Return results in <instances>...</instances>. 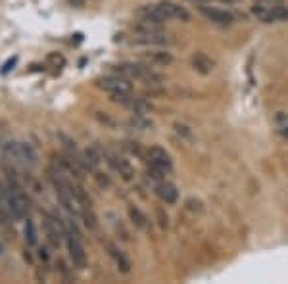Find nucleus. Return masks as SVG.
<instances>
[{
  "mask_svg": "<svg viewBox=\"0 0 288 284\" xmlns=\"http://www.w3.org/2000/svg\"><path fill=\"white\" fill-rule=\"evenodd\" d=\"M48 179H50L52 187L56 190V196H58L60 204L64 206V209L69 211L71 215H75V213H77V202H75V198H73L71 181L67 179V175H65L64 171H62L54 161H52L50 167H48Z\"/></svg>",
  "mask_w": 288,
  "mask_h": 284,
  "instance_id": "nucleus-1",
  "label": "nucleus"
},
{
  "mask_svg": "<svg viewBox=\"0 0 288 284\" xmlns=\"http://www.w3.org/2000/svg\"><path fill=\"white\" fill-rule=\"evenodd\" d=\"M98 87L104 89L110 95H121V93H131V83L129 79L121 77V75H112V77H104L98 79Z\"/></svg>",
  "mask_w": 288,
  "mask_h": 284,
  "instance_id": "nucleus-2",
  "label": "nucleus"
},
{
  "mask_svg": "<svg viewBox=\"0 0 288 284\" xmlns=\"http://www.w3.org/2000/svg\"><path fill=\"white\" fill-rule=\"evenodd\" d=\"M148 161H150V165L158 167L163 173H169L173 169V161L169 158V154L163 148H160V146H152L148 150Z\"/></svg>",
  "mask_w": 288,
  "mask_h": 284,
  "instance_id": "nucleus-3",
  "label": "nucleus"
},
{
  "mask_svg": "<svg viewBox=\"0 0 288 284\" xmlns=\"http://www.w3.org/2000/svg\"><path fill=\"white\" fill-rule=\"evenodd\" d=\"M160 8L163 10V14L167 16V19H179V21H191V14L185 6L177 4V2H171V0H161L158 2Z\"/></svg>",
  "mask_w": 288,
  "mask_h": 284,
  "instance_id": "nucleus-4",
  "label": "nucleus"
},
{
  "mask_svg": "<svg viewBox=\"0 0 288 284\" xmlns=\"http://www.w3.org/2000/svg\"><path fill=\"white\" fill-rule=\"evenodd\" d=\"M108 163L119 173V177H121L123 181H131V179H133L134 169H133V165L129 163V159L121 158V156H115V154H108Z\"/></svg>",
  "mask_w": 288,
  "mask_h": 284,
  "instance_id": "nucleus-5",
  "label": "nucleus"
},
{
  "mask_svg": "<svg viewBox=\"0 0 288 284\" xmlns=\"http://www.w3.org/2000/svg\"><path fill=\"white\" fill-rule=\"evenodd\" d=\"M200 12L213 23L217 25H230L232 23V14L225 12V10H219V8H210V6H200Z\"/></svg>",
  "mask_w": 288,
  "mask_h": 284,
  "instance_id": "nucleus-6",
  "label": "nucleus"
},
{
  "mask_svg": "<svg viewBox=\"0 0 288 284\" xmlns=\"http://www.w3.org/2000/svg\"><path fill=\"white\" fill-rule=\"evenodd\" d=\"M156 194H158V198H160L161 202L167 204V206H173L177 202V198H179V192L175 189V185L167 183L165 179L156 185Z\"/></svg>",
  "mask_w": 288,
  "mask_h": 284,
  "instance_id": "nucleus-7",
  "label": "nucleus"
},
{
  "mask_svg": "<svg viewBox=\"0 0 288 284\" xmlns=\"http://www.w3.org/2000/svg\"><path fill=\"white\" fill-rule=\"evenodd\" d=\"M138 18L140 19H150V21H158V23H165L169 21L167 16L163 14V10L160 8V4H148V6H142L138 10Z\"/></svg>",
  "mask_w": 288,
  "mask_h": 284,
  "instance_id": "nucleus-8",
  "label": "nucleus"
},
{
  "mask_svg": "<svg viewBox=\"0 0 288 284\" xmlns=\"http://www.w3.org/2000/svg\"><path fill=\"white\" fill-rule=\"evenodd\" d=\"M136 42L140 44H150V46H165L171 42L169 35H165L163 31H154V33H138Z\"/></svg>",
  "mask_w": 288,
  "mask_h": 284,
  "instance_id": "nucleus-9",
  "label": "nucleus"
},
{
  "mask_svg": "<svg viewBox=\"0 0 288 284\" xmlns=\"http://www.w3.org/2000/svg\"><path fill=\"white\" fill-rule=\"evenodd\" d=\"M192 67L200 73V75H210L211 71H213V67H215V63L213 60H210L204 52H196L194 56H192Z\"/></svg>",
  "mask_w": 288,
  "mask_h": 284,
  "instance_id": "nucleus-10",
  "label": "nucleus"
},
{
  "mask_svg": "<svg viewBox=\"0 0 288 284\" xmlns=\"http://www.w3.org/2000/svg\"><path fill=\"white\" fill-rule=\"evenodd\" d=\"M71 190H73V198H75V202H77V206H81L83 209L85 208H93V202H91V198H89V194H87V190L81 187V183L79 181H71Z\"/></svg>",
  "mask_w": 288,
  "mask_h": 284,
  "instance_id": "nucleus-11",
  "label": "nucleus"
},
{
  "mask_svg": "<svg viewBox=\"0 0 288 284\" xmlns=\"http://www.w3.org/2000/svg\"><path fill=\"white\" fill-rule=\"evenodd\" d=\"M108 250H110V255L114 257V261H115L117 269H119V271H121L123 275H127V273H131V261H129L127 255L121 252V250L114 248V246H108Z\"/></svg>",
  "mask_w": 288,
  "mask_h": 284,
  "instance_id": "nucleus-12",
  "label": "nucleus"
},
{
  "mask_svg": "<svg viewBox=\"0 0 288 284\" xmlns=\"http://www.w3.org/2000/svg\"><path fill=\"white\" fill-rule=\"evenodd\" d=\"M19 156L23 161V167H35L37 165V152L29 142H19Z\"/></svg>",
  "mask_w": 288,
  "mask_h": 284,
  "instance_id": "nucleus-13",
  "label": "nucleus"
},
{
  "mask_svg": "<svg viewBox=\"0 0 288 284\" xmlns=\"http://www.w3.org/2000/svg\"><path fill=\"white\" fill-rule=\"evenodd\" d=\"M142 58H144V62L150 63V65H169L173 62V56L169 52H148Z\"/></svg>",
  "mask_w": 288,
  "mask_h": 284,
  "instance_id": "nucleus-14",
  "label": "nucleus"
},
{
  "mask_svg": "<svg viewBox=\"0 0 288 284\" xmlns=\"http://www.w3.org/2000/svg\"><path fill=\"white\" fill-rule=\"evenodd\" d=\"M23 234H25V242H27V246H37V242H38L37 227H35V221H33V219H29V217H25Z\"/></svg>",
  "mask_w": 288,
  "mask_h": 284,
  "instance_id": "nucleus-15",
  "label": "nucleus"
},
{
  "mask_svg": "<svg viewBox=\"0 0 288 284\" xmlns=\"http://www.w3.org/2000/svg\"><path fill=\"white\" fill-rule=\"evenodd\" d=\"M129 217H131V221L133 225L136 227V228H140V230H144L146 228V225H148V219H146V215L138 209V208H134V206H129Z\"/></svg>",
  "mask_w": 288,
  "mask_h": 284,
  "instance_id": "nucleus-16",
  "label": "nucleus"
},
{
  "mask_svg": "<svg viewBox=\"0 0 288 284\" xmlns=\"http://www.w3.org/2000/svg\"><path fill=\"white\" fill-rule=\"evenodd\" d=\"M83 163H85V169L91 171V169H96L100 165V156L96 154L93 148H87L83 152Z\"/></svg>",
  "mask_w": 288,
  "mask_h": 284,
  "instance_id": "nucleus-17",
  "label": "nucleus"
},
{
  "mask_svg": "<svg viewBox=\"0 0 288 284\" xmlns=\"http://www.w3.org/2000/svg\"><path fill=\"white\" fill-rule=\"evenodd\" d=\"M273 21H288V6H277L273 10H269V23Z\"/></svg>",
  "mask_w": 288,
  "mask_h": 284,
  "instance_id": "nucleus-18",
  "label": "nucleus"
},
{
  "mask_svg": "<svg viewBox=\"0 0 288 284\" xmlns=\"http://www.w3.org/2000/svg\"><path fill=\"white\" fill-rule=\"evenodd\" d=\"M81 215H83V219H85V225H87L91 230H96V228H98V219H96L93 208H85Z\"/></svg>",
  "mask_w": 288,
  "mask_h": 284,
  "instance_id": "nucleus-19",
  "label": "nucleus"
},
{
  "mask_svg": "<svg viewBox=\"0 0 288 284\" xmlns=\"http://www.w3.org/2000/svg\"><path fill=\"white\" fill-rule=\"evenodd\" d=\"M256 6H261V8H267V10H273L277 6H283L285 2L283 0H254Z\"/></svg>",
  "mask_w": 288,
  "mask_h": 284,
  "instance_id": "nucleus-20",
  "label": "nucleus"
},
{
  "mask_svg": "<svg viewBox=\"0 0 288 284\" xmlns=\"http://www.w3.org/2000/svg\"><path fill=\"white\" fill-rule=\"evenodd\" d=\"M163 175H165V173L160 171L158 167H154V165H150V167H148V177H150V179H154V181H158V183H160V181H163Z\"/></svg>",
  "mask_w": 288,
  "mask_h": 284,
  "instance_id": "nucleus-21",
  "label": "nucleus"
},
{
  "mask_svg": "<svg viewBox=\"0 0 288 284\" xmlns=\"http://www.w3.org/2000/svg\"><path fill=\"white\" fill-rule=\"evenodd\" d=\"M156 215H158V223H160L161 228H167V215L163 213V209H161V208L156 209Z\"/></svg>",
  "mask_w": 288,
  "mask_h": 284,
  "instance_id": "nucleus-22",
  "label": "nucleus"
},
{
  "mask_svg": "<svg viewBox=\"0 0 288 284\" xmlns=\"http://www.w3.org/2000/svg\"><path fill=\"white\" fill-rule=\"evenodd\" d=\"M175 133H179V134H183V136H191L189 127L181 125V123H175Z\"/></svg>",
  "mask_w": 288,
  "mask_h": 284,
  "instance_id": "nucleus-23",
  "label": "nucleus"
},
{
  "mask_svg": "<svg viewBox=\"0 0 288 284\" xmlns=\"http://www.w3.org/2000/svg\"><path fill=\"white\" fill-rule=\"evenodd\" d=\"M14 63H16V60H12V62L6 63V65H4V69H2V73H8V71L12 69V65H14Z\"/></svg>",
  "mask_w": 288,
  "mask_h": 284,
  "instance_id": "nucleus-24",
  "label": "nucleus"
},
{
  "mask_svg": "<svg viewBox=\"0 0 288 284\" xmlns=\"http://www.w3.org/2000/svg\"><path fill=\"white\" fill-rule=\"evenodd\" d=\"M69 2H71L73 6H83V2H85V0H69Z\"/></svg>",
  "mask_w": 288,
  "mask_h": 284,
  "instance_id": "nucleus-25",
  "label": "nucleus"
},
{
  "mask_svg": "<svg viewBox=\"0 0 288 284\" xmlns=\"http://www.w3.org/2000/svg\"><path fill=\"white\" fill-rule=\"evenodd\" d=\"M2 255H4V244L0 242V257H2Z\"/></svg>",
  "mask_w": 288,
  "mask_h": 284,
  "instance_id": "nucleus-26",
  "label": "nucleus"
},
{
  "mask_svg": "<svg viewBox=\"0 0 288 284\" xmlns=\"http://www.w3.org/2000/svg\"><path fill=\"white\" fill-rule=\"evenodd\" d=\"M283 136H287V138H288V127H287V129H283Z\"/></svg>",
  "mask_w": 288,
  "mask_h": 284,
  "instance_id": "nucleus-27",
  "label": "nucleus"
},
{
  "mask_svg": "<svg viewBox=\"0 0 288 284\" xmlns=\"http://www.w3.org/2000/svg\"><path fill=\"white\" fill-rule=\"evenodd\" d=\"M221 2H236V0H221Z\"/></svg>",
  "mask_w": 288,
  "mask_h": 284,
  "instance_id": "nucleus-28",
  "label": "nucleus"
}]
</instances>
